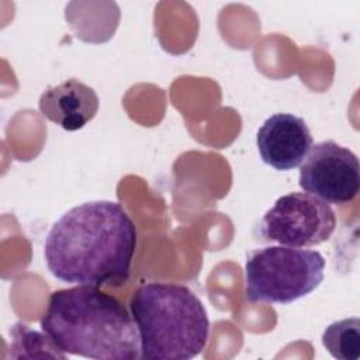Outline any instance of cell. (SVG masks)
I'll return each mask as SVG.
<instances>
[{
	"label": "cell",
	"mask_w": 360,
	"mask_h": 360,
	"mask_svg": "<svg viewBox=\"0 0 360 360\" xmlns=\"http://www.w3.org/2000/svg\"><path fill=\"white\" fill-rule=\"evenodd\" d=\"M136 248V228L117 201L83 202L51 228L44 246L53 277L77 285H124Z\"/></svg>",
	"instance_id": "6da1fadb"
},
{
	"label": "cell",
	"mask_w": 360,
	"mask_h": 360,
	"mask_svg": "<svg viewBox=\"0 0 360 360\" xmlns=\"http://www.w3.org/2000/svg\"><path fill=\"white\" fill-rule=\"evenodd\" d=\"M41 329L60 352L96 360L141 357L136 325L127 308L94 285L53 291Z\"/></svg>",
	"instance_id": "7a4b0ae2"
},
{
	"label": "cell",
	"mask_w": 360,
	"mask_h": 360,
	"mask_svg": "<svg viewBox=\"0 0 360 360\" xmlns=\"http://www.w3.org/2000/svg\"><path fill=\"white\" fill-rule=\"evenodd\" d=\"M129 309L148 360H188L208 343L210 319L201 300L177 283H146L129 300Z\"/></svg>",
	"instance_id": "3957f363"
},
{
	"label": "cell",
	"mask_w": 360,
	"mask_h": 360,
	"mask_svg": "<svg viewBox=\"0 0 360 360\" xmlns=\"http://www.w3.org/2000/svg\"><path fill=\"white\" fill-rule=\"evenodd\" d=\"M325 259L311 249L267 246L252 250L245 263V294L252 302L291 304L323 280Z\"/></svg>",
	"instance_id": "277c9868"
},
{
	"label": "cell",
	"mask_w": 360,
	"mask_h": 360,
	"mask_svg": "<svg viewBox=\"0 0 360 360\" xmlns=\"http://www.w3.org/2000/svg\"><path fill=\"white\" fill-rule=\"evenodd\" d=\"M336 228L335 211L308 193H290L276 200L263 215L257 239L284 246H315L330 238Z\"/></svg>",
	"instance_id": "5b68a950"
},
{
	"label": "cell",
	"mask_w": 360,
	"mask_h": 360,
	"mask_svg": "<svg viewBox=\"0 0 360 360\" xmlns=\"http://www.w3.org/2000/svg\"><path fill=\"white\" fill-rule=\"evenodd\" d=\"M298 184L326 204L350 202L360 187L359 159L335 141L318 142L301 163Z\"/></svg>",
	"instance_id": "8992f818"
},
{
	"label": "cell",
	"mask_w": 360,
	"mask_h": 360,
	"mask_svg": "<svg viewBox=\"0 0 360 360\" xmlns=\"http://www.w3.org/2000/svg\"><path fill=\"white\" fill-rule=\"evenodd\" d=\"M256 143L262 160L276 170H292L308 156L314 139L307 122L292 114L270 115L259 128Z\"/></svg>",
	"instance_id": "52a82bcc"
},
{
	"label": "cell",
	"mask_w": 360,
	"mask_h": 360,
	"mask_svg": "<svg viewBox=\"0 0 360 360\" xmlns=\"http://www.w3.org/2000/svg\"><path fill=\"white\" fill-rule=\"evenodd\" d=\"M41 114L66 131H77L90 122L100 105L93 87L77 79L49 86L39 97Z\"/></svg>",
	"instance_id": "ba28073f"
},
{
	"label": "cell",
	"mask_w": 360,
	"mask_h": 360,
	"mask_svg": "<svg viewBox=\"0 0 360 360\" xmlns=\"http://www.w3.org/2000/svg\"><path fill=\"white\" fill-rule=\"evenodd\" d=\"M322 345L335 359L357 360L360 356V319L354 316L332 322L322 333Z\"/></svg>",
	"instance_id": "9c48e42d"
}]
</instances>
